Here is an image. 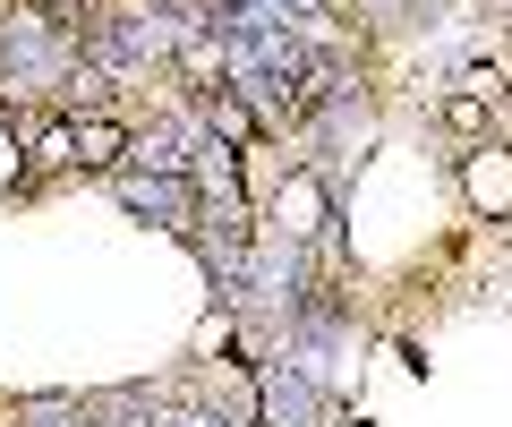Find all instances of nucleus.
Masks as SVG:
<instances>
[{
	"mask_svg": "<svg viewBox=\"0 0 512 427\" xmlns=\"http://www.w3.org/2000/svg\"><path fill=\"white\" fill-rule=\"evenodd\" d=\"M0 180H18V146H9V129H0Z\"/></svg>",
	"mask_w": 512,
	"mask_h": 427,
	"instance_id": "nucleus-7",
	"label": "nucleus"
},
{
	"mask_svg": "<svg viewBox=\"0 0 512 427\" xmlns=\"http://www.w3.org/2000/svg\"><path fill=\"white\" fill-rule=\"evenodd\" d=\"M120 154H128V129H120V120H103V112L77 120V163L103 171V163H120Z\"/></svg>",
	"mask_w": 512,
	"mask_h": 427,
	"instance_id": "nucleus-2",
	"label": "nucleus"
},
{
	"mask_svg": "<svg viewBox=\"0 0 512 427\" xmlns=\"http://www.w3.org/2000/svg\"><path fill=\"white\" fill-rule=\"evenodd\" d=\"M180 69H188V77H214V69H222V52H214V43H188Z\"/></svg>",
	"mask_w": 512,
	"mask_h": 427,
	"instance_id": "nucleus-6",
	"label": "nucleus"
},
{
	"mask_svg": "<svg viewBox=\"0 0 512 427\" xmlns=\"http://www.w3.org/2000/svg\"><path fill=\"white\" fill-rule=\"evenodd\" d=\"M60 163H77V120H60V129L35 137V171H60Z\"/></svg>",
	"mask_w": 512,
	"mask_h": 427,
	"instance_id": "nucleus-3",
	"label": "nucleus"
},
{
	"mask_svg": "<svg viewBox=\"0 0 512 427\" xmlns=\"http://www.w3.org/2000/svg\"><path fill=\"white\" fill-rule=\"evenodd\" d=\"M444 129H453V137H478V129H487V94H453V103H444Z\"/></svg>",
	"mask_w": 512,
	"mask_h": 427,
	"instance_id": "nucleus-4",
	"label": "nucleus"
},
{
	"mask_svg": "<svg viewBox=\"0 0 512 427\" xmlns=\"http://www.w3.org/2000/svg\"><path fill=\"white\" fill-rule=\"evenodd\" d=\"M214 137H231V146H256V120H248V103H231V94H222V103H214Z\"/></svg>",
	"mask_w": 512,
	"mask_h": 427,
	"instance_id": "nucleus-5",
	"label": "nucleus"
},
{
	"mask_svg": "<svg viewBox=\"0 0 512 427\" xmlns=\"http://www.w3.org/2000/svg\"><path fill=\"white\" fill-rule=\"evenodd\" d=\"M470 197L478 205H504V214H512V154H470Z\"/></svg>",
	"mask_w": 512,
	"mask_h": 427,
	"instance_id": "nucleus-1",
	"label": "nucleus"
}]
</instances>
